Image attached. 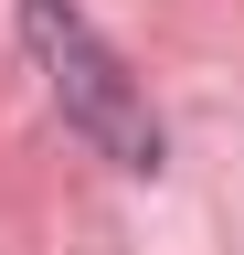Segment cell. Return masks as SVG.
Here are the masks:
<instances>
[{
	"instance_id": "6da1fadb",
	"label": "cell",
	"mask_w": 244,
	"mask_h": 255,
	"mask_svg": "<svg viewBox=\"0 0 244 255\" xmlns=\"http://www.w3.org/2000/svg\"><path fill=\"white\" fill-rule=\"evenodd\" d=\"M21 43H32V64H43L64 128H75L96 159H117V170H160V117H149V96L128 85V64L96 43V21H85L75 0H21Z\"/></svg>"
}]
</instances>
